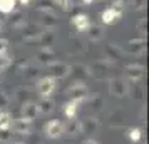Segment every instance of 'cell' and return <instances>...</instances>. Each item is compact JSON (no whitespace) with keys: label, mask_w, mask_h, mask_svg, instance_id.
<instances>
[{"label":"cell","mask_w":149,"mask_h":144,"mask_svg":"<svg viewBox=\"0 0 149 144\" xmlns=\"http://www.w3.org/2000/svg\"><path fill=\"white\" fill-rule=\"evenodd\" d=\"M39 114H40V112H39L37 102H25L24 106H22V117H24V119L34 121Z\"/></svg>","instance_id":"cell-9"},{"label":"cell","mask_w":149,"mask_h":144,"mask_svg":"<svg viewBox=\"0 0 149 144\" xmlns=\"http://www.w3.org/2000/svg\"><path fill=\"white\" fill-rule=\"evenodd\" d=\"M8 54V40L7 39H0V55Z\"/></svg>","instance_id":"cell-21"},{"label":"cell","mask_w":149,"mask_h":144,"mask_svg":"<svg viewBox=\"0 0 149 144\" xmlns=\"http://www.w3.org/2000/svg\"><path fill=\"white\" fill-rule=\"evenodd\" d=\"M10 126H12L10 114L3 111V112H2V116H0V131H10Z\"/></svg>","instance_id":"cell-17"},{"label":"cell","mask_w":149,"mask_h":144,"mask_svg":"<svg viewBox=\"0 0 149 144\" xmlns=\"http://www.w3.org/2000/svg\"><path fill=\"white\" fill-rule=\"evenodd\" d=\"M2 81H3V72L0 70V84H2Z\"/></svg>","instance_id":"cell-28"},{"label":"cell","mask_w":149,"mask_h":144,"mask_svg":"<svg viewBox=\"0 0 149 144\" xmlns=\"http://www.w3.org/2000/svg\"><path fill=\"white\" fill-rule=\"evenodd\" d=\"M84 144H99V143L94 141V139H87V141H84Z\"/></svg>","instance_id":"cell-26"},{"label":"cell","mask_w":149,"mask_h":144,"mask_svg":"<svg viewBox=\"0 0 149 144\" xmlns=\"http://www.w3.org/2000/svg\"><path fill=\"white\" fill-rule=\"evenodd\" d=\"M10 131H15V132H19V134H29V132L32 131V121L24 119V117L15 119V121H12Z\"/></svg>","instance_id":"cell-7"},{"label":"cell","mask_w":149,"mask_h":144,"mask_svg":"<svg viewBox=\"0 0 149 144\" xmlns=\"http://www.w3.org/2000/svg\"><path fill=\"white\" fill-rule=\"evenodd\" d=\"M17 2H19L20 5H24V7H25V5H29V3H30V0H17Z\"/></svg>","instance_id":"cell-25"},{"label":"cell","mask_w":149,"mask_h":144,"mask_svg":"<svg viewBox=\"0 0 149 144\" xmlns=\"http://www.w3.org/2000/svg\"><path fill=\"white\" fill-rule=\"evenodd\" d=\"M15 144H24V143H15Z\"/></svg>","instance_id":"cell-31"},{"label":"cell","mask_w":149,"mask_h":144,"mask_svg":"<svg viewBox=\"0 0 149 144\" xmlns=\"http://www.w3.org/2000/svg\"><path fill=\"white\" fill-rule=\"evenodd\" d=\"M121 17H122V10H117V8L109 7V8H106V10H102L101 20H102V24L111 25V24H114V22L121 20Z\"/></svg>","instance_id":"cell-4"},{"label":"cell","mask_w":149,"mask_h":144,"mask_svg":"<svg viewBox=\"0 0 149 144\" xmlns=\"http://www.w3.org/2000/svg\"><path fill=\"white\" fill-rule=\"evenodd\" d=\"M126 50L129 54H142L146 50V40L144 39H137V40H131L126 44Z\"/></svg>","instance_id":"cell-10"},{"label":"cell","mask_w":149,"mask_h":144,"mask_svg":"<svg viewBox=\"0 0 149 144\" xmlns=\"http://www.w3.org/2000/svg\"><path fill=\"white\" fill-rule=\"evenodd\" d=\"M2 29H3V24H2V22H0V32H2Z\"/></svg>","instance_id":"cell-29"},{"label":"cell","mask_w":149,"mask_h":144,"mask_svg":"<svg viewBox=\"0 0 149 144\" xmlns=\"http://www.w3.org/2000/svg\"><path fill=\"white\" fill-rule=\"evenodd\" d=\"M54 2L59 5V7L64 8V10H69V8L72 7V0H54Z\"/></svg>","instance_id":"cell-22"},{"label":"cell","mask_w":149,"mask_h":144,"mask_svg":"<svg viewBox=\"0 0 149 144\" xmlns=\"http://www.w3.org/2000/svg\"><path fill=\"white\" fill-rule=\"evenodd\" d=\"M72 25L77 32H87L91 27V19L86 14H77L72 17Z\"/></svg>","instance_id":"cell-8"},{"label":"cell","mask_w":149,"mask_h":144,"mask_svg":"<svg viewBox=\"0 0 149 144\" xmlns=\"http://www.w3.org/2000/svg\"><path fill=\"white\" fill-rule=\"evenodd\" d=\"M132 3L136 5V8H142L146 5V0H132Z\"/></svg>","instance_id":"cell-24"},{"label":"cell","mask_w":149,"mask_h":144,"mask_svg":"<svg viewBox=\"0 0 149 144\" xmlns=\"http://www.w3.org/2000/svg\"><path fill=\"white\" fill-rule=\"evenodd\" d=\"M0 144H2V141H0Z\"/></svg>","instance_id":"cell-32"},{"label":"cell","mask_w":149,"mask_h":144,"mask_svg":"<svg viewBox=\"0 0 149 144\" xmlns=\"http://www.w3.org/2000/svg\"><path fill=\"white\" fill-rule=\"evenodd\" d=\"M81 122L79 121H75V119H70V122L69 124H64V132H67L70 136H75V134H79L81 132Z\"/></svg>","instance_id":"cell-16"},{"label":"cell","mask_w":149,"mask_h":144,"mask_svg":"<svg viewBox=\"0 0 149 144\" xmlns=\"http://www.w3.org/2000/svg\"><path fill=\"white\" fill-rule=\"evenodd\" d=\"M87 34H89V39H91V40H101L102 37H104V30H102L101 25H94V24H91Z\"/></svg>","instance_id":"cell-15"},{"label":"cell","mask_w":149,"mask_h":144,"mask_svg":"<svg viewBox=\"0 0 149 144\" xmlns=\"http://www.w3.org/2000/svg\"><path fill=\"white\" fill-rule=\"evenodd\" d=\"M52 65V70H54V76L52 77H65L70 72V67L69 65H64V64H57V62H54V64H50Z\"/></svg>","instance_id":"cell-13"},{"label":"cell","mask_w":149,"mask_h":144,"mask_svg":"<svg viewBox=\"0 0 149 144\" xmlns=\"http://www.w3.org/2000/svg\"><path fill=\"white\" fill-rule=\"evenodd\" d=\"M2 112H3V109H0V116H2Z\"/></svg>","instance_id":"cell-30"},{"label":"cell","mask_w":149,"mask_h":144,"mask_svg":"<svg viewBox=\"0 0 149 144\" xmlns=\"http://www.w3.org/2000/svg\"><path fill=\"white\" fill-rule=\"evenodd\" d=\"M129 139L132 141V143H139L141 141V137H142V131L139 129V127H134V129H131L129 131Z\"/></svg>","instance_id":"cell-19"},{"label":"cell","mask_w":149,"mask_h":144,"mask_svg":"<svg viewBox=\"0 0 149 144\" xmlns=\"http://www.w3.org/2000/svg\"><path fill=\"white\" fill-rule=\"evenodd\" d=\"M144 70H146V69L142 67V65H127V67H126V74H127V77L129 79H131V81H139V79H141L142 76H144Z\"/></svg>","instance_id":"cell-11"},{"label":"cell","mask_w":149,"mask_h":144,"mask_svg":"<svg viewBox=\"0 0 149 144\" xmlns=\"http://www.w3.org/2000/svg\"><path fill=\"white\" fill-rule=\"evenodd\" d=\"M84 102V99H69L67 102L64 104V116L67 117V119H75L77 116V111H79V106Z\"/></svg>","instance_id":"cell-3"},{"label":"cell","mask_w":149,"mask_h":144,"mask_svg":"<svg viewBox=\"0 0 149 144\" xmlns=\"http://www.w3.org/2000/svg\"><path fill=\"white\" fill-rule=\"evenodd\" d=\"M82 2H84V3H86V5H89V3H92V2H94V0H82Z\"/></svg>","instance_id":"cell-27"},{"label":"cell","mask_w":149,"mask_h":144,"mask_svg":"<svg viewBox=\"0 0 149 144\" xmlns=\"http://www.w3.org/2000/svg\"><path fill=\"white\" fill-rule=\"evenodd\" d=\"M81 129L91 134L92 131L97 129V121H95V119H87V121H84V122H81Z\"/></svg>","instance_id":"cell-18"},{"label":"cell","mask_w":149,"mask_h":144,"mask_svg":"<svg viewBox=\"0 0 149 144\" xmlns=\"http://www.w3.org/2000/svg\"><path fill=\"white\" fill-rule=\"evenodd\" d=\"M45 134L50 139H59L64 134V122L61 119H52L45 124Z\"/></svg>","instance_id":"cell-2"},{"label":"cell","mask_w":149,"mask_h":144,"mask_svg":"<svg viewBox=\"0 0 149 144\" xmlns=\"http://www.w3.org/2000/svg\"><path fill=\"white\" fill-rule=\"evenodd\" d=\"M15 7H17V0H0V12L2 14H14Z\"/></svg>","instance_id":"cell-14"},{"label":"cell","mask_w":149,"mask_h":144,"mask_svg":"<svg viewBox=\"0 0 149 144\" xmlns=\"http://www.w3.org/2000/svg\"><path fill=\"white\" fill-rule=\"evenodd\" d=\"M109 90L116 97H124L127 94V84L124 82L122 79H112L109 82Z\"/></svg>","instance_id":"cell-5"},{"label":"cell","mask_w":149,"mask_h":144,"mask_svg":"<svg viewBox=\"0 0 149 144\" xmlns=\"http://www.w3.org/2000/svg\"><path fill=\"white\" fill-rule=\"evenodd\" d=\"M55 82H57V79L52 77V76L42 77L40 81L37 82V92H39L42 97H50L52 92L55 90Z\"/></svg>","instance_id":"cell-1"},{"label":"cell","mask_w":149,"mask_h":144,"mask_svg":"<svg viewBox=\"0 0 149 144\" xmlns=\"http://www.w3.org/2000/svg\"><path fill=\"white\" fill-rule=\"evenodd\" d=\"M67 97L69 99H86L87 97V87L84 82H77L70 86L67 89Z\"/></svg>","instance_id":"cell-6"},{"label":"cell","mask_w":149,"mask_h":144,"mask_svg":"<svg viewBox=\"0 0 149 144\" xmlns=\"http://www.w3.org/2000/svg\"><path fill=\"white\" fill-rule=\"evenodd\" d=\"M7 104H8V97L5 94H0V109H5Z\"/></svg>","instance_id":"cell-23"},{"label":"cell","mask_w":149,"mask_h":144,"mask_svg":"<svg viewBox=\"0 0 149 144\" xmlns=\"http://www.w3.org/2000/svg\"><path fill=\"white\" fill-rule=\"evenodd\" d=\"M37 107H39V112L40 114H49V112H52L54 111V101L52 99H49V97H42L39 104H37Z\"/></svg>","instance_id":"cell-12"},{"label":"cell","mask_w":149,"mask_h":144,"mask_svg":"<svg viewBox=\"0 0 149 144\" xmlns=\"http://www.w3.org/2000/svg\"><path fill=\"white\" fill-rule=\"evenodd\" d=\"M10 64H12V57L8 54H5V55H0V70L3 72L7 67H10Z\"/></svg>","instance_id":"cell-20"}]
</instances>
